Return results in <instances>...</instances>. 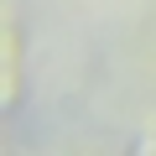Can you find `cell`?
Returning a JSON list of instances; mask_svg holds the SVG:
<instances>
[{"instance_id": "obj_1", "label": "cell", "mask_w": 156, "mask_h": 156, "mask_svg": "<svg viewBox=\"0 0 156 156\" xmlns=\"http://www.w3.org/2000/svg\"><path fill=\"white\" fill-rule=\"evenodd\" d=\"M26 94V57H21V21L5 5V26H0V115H16Z\"/></svg>"}]
</instances>
